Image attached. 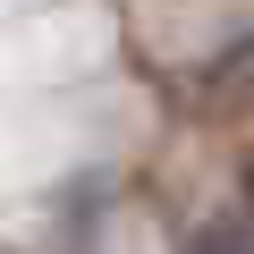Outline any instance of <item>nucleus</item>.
Wrapping results in <instances>:
<instances>
[{
	"label": "nucleus",
	"instance_id": "1",
	"mask_svg": "<svg viewBox=\"0 0 254 254\" xmlns=\"http://www.w3.org/2000/svg\"><path fill=\"white\" fill-rule=\"evenodd\" d=\"M187 254H246V237H237V229H203Z\"/></svg>",
	"mask_w": 254,
	"mask_h": 254
},
{
	"label": "nucleus",
	"instance_id": "2",
	"mask_svg": "<svg viewBox=\"0 0 254 254\" xmlns=\"http://www.w3.org/2000/svg\"><path fill=\"white\" fill-rule=\"evenodd\" d=\"M246 203H254V161H246Z\"/></svg>",
	"mask_w": 254,
	"mask_h": 254
}]
</instances>
